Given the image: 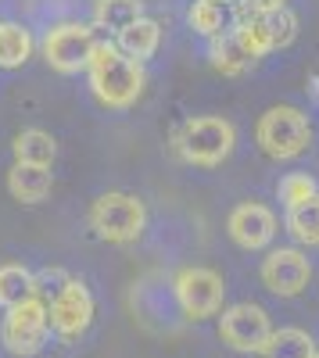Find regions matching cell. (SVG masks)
<instances>
[{"label":"cell","instance_id":"6da1fadb","mask_svg":"<svg viewBox=\"0 0 319 358\" xmlns=\"http://www.w3.org/2000/svg\"><path fill=\"white\" fill-rule=\"evenodd\" d=\"M86 76H90L94 97L115 111L133 108L143 94V62H133L129 54H122L119 43L97 40L94 57L86 65Z\"/></svg>","mask_w":319,"mask_h":358},{"label":"cell","instance_id":"7a4b0ae2","mask_svg":"<svg viewBox=\"0 0 319 358\" xmlns=\"http://www.w3.org/2000/svg\"><path fill=\"white\" fill-rule=\"evenodd\" d=\"M234 143H237L234 122H229V118H219V115L187 118V122L176 129V136H172V147L180 151V158L190 162V165H201V169L222 165L229 155H234Z\"/></svg>","mask_w":319,"mask_h":358},{"label":"cell","instance_id":"3957f363","mask_svg":"<svg viewBox=\"0 0 319 358\" xmlns=\"http://www.w3.org/2000/svg\"><path fill=\"white\" fill-rule=\"evenodd\" d=\"M86 222H90V229L101 236V241L126 248V244L140 241L143 226H148V208H143V201H140L136 194L108 190V194H101V197L90 204Z\"/></svg>","mask_w":319,"mask_h":358},{"label":"cell","instance_id":"277c9868","mask_svg":"<svg viewBox=\"0 0 319 358\" xmlns=\"http://www.w3.org/2000/svg\"><path fill=\"white\" fill-rule=\"evenodd\" d=\"M255 143L262 147V155L273 158V162H291V158L305 155L309 143H312L309 115L302 108H291V104L269 108L255 126Z\"/></svg>","mask_w":319,"mask_h":358},{"label":"cell","instance_id":"5b68a950","mask_svg":"<svg viewBox=\"0 0 319 358\" xmlns=\"http://www.w3.org/2000/svg\"><path fill=\"white\" fill-rule=\"evenodd\" d=\"M50 337V312L43 297H25V301L11 305L4 322H0V344L18 358H33L43 351Z\"/></svg>","mask_w":319,"mask_h":358},{"label":"cell","instance_id":"8992f818","mask_svg":"<svg viewBox=\"0 0 319 358\" xmlns=\"http://www.w3.org/2000/svg\"><path fill=\"white\" fill-rule=\"evenodd\" d=\"M94 47H97V29L86 25V22H57L40 40V54L47 57V65L62 76L83 72L94 57Z\"/></svg>","mask_w":319,"mask_h":358},{"label":"cell","instance_id":"52a82bcc","mask_svg":"<svg viewBox=\"0 0 319 358\" xmlns=\"http://www.w3.org/2000/svg\"><path fill=\"white\" fill-rule=\"evenodd\" d=\"M172 294H176V305L187 319L201 322V319H212L222 312L226 301V283L215 268L208 265H187L176 273L172 280Z\"/></svg>","mask_w":319,"mask_h":358},{"label":"cell","instance_id":"ba28073f","mask_svg":"<svg viewBox=\"0 0 319 358\" xmlns=\"http://www.w3.org/2000/svg\"><path fill=\"white\" fill-rule=\"evenodd\" d=\"M47 312H50V330L62 337V341H79L94 322V294L83 280H69L62 290H57L50 301H47Z\"/></svg>","mask_w":319,"mask_h":358},{"label":"cell","instance_id":"9c48e42d","mask_svg":"<svg viewBox=\"0 0 319 358\" xmlns=\"http://www.w3.org/2000/svg\"><path fill=\"white\" fill-rule=\"evenodd\" d=\"M269 334H273V322L258 305H248V301L244 305H229L219 315V341L226 348L241 351V355H258L266 348Z\"/></svg>","mask_w":319,"mask_h":358},{"label":"cell","instance_id":"30bf717a","mask_svg":"<svg viewBox=\"0 0 319 358\" xmlns=\"http://www.w3.org/2000/svg\"><path fill=\"white\" fill-rule=\"evenodd\" d=\"M241 36L248 40V47L266 57L273 50H283L291 47L295 36H298V15L291 8H273V11H255V15H244L237 22Z\"/></svg>","mask_w":319,"mask_h":358},{"label":"cell","instance_id":"8fae6325","mask_svg":"<svg viewBox=\"0 0 319 358\" xmlns=\"http://www.w3.org/2000/svg\"><path fill=\"white\" fill-rule=\"evenodd\" d=\"M258 276H262L269 294H276V297H298L309 287V280H312V265H309L302 248H273L262 258Z\"/></svg>","mask_w":319,"mask_h":358},{"label":"cell","instance_id":"7c38bea8","mask_svg":"<svg viewBox=\"0 0 319 358\" xmlns=\"http://www.w3.org/2000/svg\"><path fill=\"white\" fill-rule=\"evenodd\" d=\"M226 233L229 241L244 251H262L273 244L276 236V212L269 204H258V201H244L237 204L226 219Z\"/></svg>","mask_w":319,"mask_h":358},{"label":"cell","instance_id":"4fadbf2b","mask_svg":"<svg viewBox=\"0 0 319 358\" xmlns=\"http://www.w3.org/2000/svg\"><path fill=\"white\" fill-rule=\"evenodd\" d=\"M187 22L194 33H201L205 40H215V36L229 33V29H237L241 4L237 0H194L187 11Z\"/></svg>","mask_w":319,"mask_h":358},{"label":"cell","instance_id":"5bb4252c","mask_svg":"<svg viewBox=\"0 0 319 358\" xmlns=\"http://www.w3.org/2000/svg\"><path fill=\"white\" fill-rule=\"evenodd\" d=\"M54 187V176L50 165H29V162H15L8 169V194L18 204H40L50 197Z\"/></svg>","mask_w":319,"mask_h":358},{"label":"cell","instance_id":"9a60e30c","mask_svg":"<svg viewBox=\"0 0 319 358\" xmlns=\"http://www.w3.org/2000/svg\"><path fill=\"white\" fill-rule=\"evenodd\" d=\"M258 62V54L248 47V40L241 36V29H229V33L212 40V69L222 76H244L251 72Z\"/></svg>","mask_w":319,"mask_h":358},{"label":"cell","instance_id":"2e32d148","mask_svg":"<svg viewBox=\"0 0 319 358\" xmlns=\"http://www.w3.org/2000/svg\"><path fill=\"white\" fill-rule=\"evenodd\" d=\"M115 43H119L122 54H129L133 62H148V57H155L158 43H162V25L148 15H140L136 22H129L119 36H115Z\"/></svg>","mask_w":319,"mask_h":358},{"label":"cell","instance_id":"e0dca14e","mask_svg":"<svg viewBox=\"0 0 319 358\" xmlns=\"http://www.w3.org/2000/svg\"><path fill=\"white\" fill-rule=\"evenodd\" d=\"M283 226L302 248H319V194L287 208Z\"/></svg>","mask_w":319,"mask_h":358},{"label":"cell","instance_id":"ac0fdd59","mask_svg":"<svg viewBox=\"0 0 319 358\" xmlns=\"http://www.w3.org/2000/svg\"><path fill=\"white\" fill-rule=\"evenodd\" d=\"M33 33L18 22H0V69H22L33 57Z\"/></svg>","mask_w":319,"mask_h":358},{"label":"cell","instance_id":"d6986e66","mask_svg":"<svg viewBox=\"0 0 319 358\" xmlns=\"http://www.w3.org/2000/svg\"><path fill=\"white\" fill-rule=\"evenodd\" d=\"M143 15V0H94V29L119 36L129 22Z\"/></svg>","mask_w":319,"mask_h":358},{"label":"cell","instance_id":"ffe728a7","mask_svg":"<svg viewBox=\"0 0 319 358\" xmlns=\"http://www.w3.org/2000/svg\"><path fill=\"white\" fill-rule=\"evenodd\" d=\"M262 358H312L316 355V344L305 330L298 326H283V330H273L266 348L258 351Z\"/></svg>","mask_w":319,"mask_h":358},{"label":"cell","instance_id":"44dd1931","mask_svg":"<svg viewBox=\"0 0 319 358\" xmlns=\"http://www.w3.org/2000/svg\"><path fill=\"white\" fill-rule=\"evenodd\" d=\"M15 151V162H29V165H50L54 155H57V143L50 133L43 129H22L11 143Z\"/></svg>","mask_w":319,"mask_h":358},{"label":"cell","instance_id":"7402d4cb","mask_svg":"<svg viewBox=\"0 0 319 358\" xmlns=\"http://www.w3.org/2000/svg\"><path fill=\"white\" fill-rule=\"evenodd\" d=\"M36 294V283H33V268H25L18 262H8L0 265V308H11L25 297Z\"/></svg>","mask_w":319,"mask_h":358},{"label":"cell","instance_id":"603a6c76","mask_svg":"<svg viewBox=\"0 0 319 358\" xmlns=\"http://www.w3.org/2000/svg\"><path fill=\"white\" fill-rule=\"evenodd\" d=\"M316 194H319V187H316V179H312L309 172H287V176L280 179V187H276V197H280L283 208H291V204H298V201H309V197H316Z\"/></svg>","mask_w":319,"mask_h":358},{"label":"cell","instance_id":"cb8c5ba5","mask_svg":"<svg viewBox=\"0 0 319 358\" xmlns=\"http://www.w3.org/2000/svg\"><path fill=\"white\" fill-rule=\"evenodd\" d=\"M72 276L65 273V268H57V265H50V268H40V273H33V283H36V297H43V301H50V297L62 290L65 283H69Z\"/></svg>","mask_w":319,"mask_h":358},{"label":"cell","instance_id":"d4e9b609","mask_svg":"<svg viewBox=\"0 0 319 358\" xmlns=\"http://www.w3.org/2000/svg\"><path fill=\"white\" fill-rule=\"evenodd\" d=\"M241 4V18L255 15V11H273V8H287V0H237Z\"/></svg>","mask_w":319,"mask_h":358},{"label":"cell","instance_id":"484cf974","mask_svg":"<svg viewBox=\"0 0 319 358\" xmlns=\"http://www.w3.org/2000/svg\"><path fill=\"white\" fill-rule=\"evenodd\" d=\"M312 90H316V97H319V72L312 76Z\"/></svg>","mask_w":319,"mask_h":358},{"label":"cell","instance_id":"4316f807","mask_svg":"<svg viewBox=\"0 0 319 358\" xmlns=\"http://www.w3.org/2000/svg\"><path fill=\"white\" fill-rule=\"evenodd\" d=\"M312 358H319V351H316V355H312Z\"/></svg>","mask_w":319,"mask_h":358}]
</instances>
